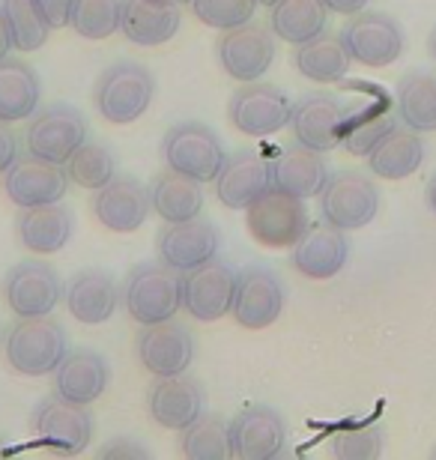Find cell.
I'll list each match as a JSON object with an SVG mask.
<instances>
[{
  "instance_id": "1",
  "label": "cell",
  "mask_w": 436,
  "mask_h": 460,
  "mask_svg": "<svg viewBox=\"0 0 436 460\" xmlns=\"http://www.w3.org/2000/svg\"><path fill=\"white\" fill-rule=\"evenodd\" d=\"M6 362L22 376H49L58 371L63 356L69 353V338L51 314L18 317V323L4 338Z\"/></svg>"
},
{
  "instance_id": "2",
  "label": "cell",
  "mask_w": 436,
  "mask_h": 460,
  "mask_svg": "<svg viewBox=\"0 0 436 460\" xmlns=\"http://www.w3.org/2000/svg\"><path fill=\"white\" fill-rule=\"evenodd\" d=\"M120 299H123L126 314L141 326L174 320L176 311L182 308L180 272L165 266L162 261L135 266V270L126 275Z\"/></svg>"
},
{
  "instance_id": "3",
  "label": "cell",
  "mask_w": 436,
  "mask_h": 460,
  "mask_svg": "<svg viewBox=\"0 0 436 460\" xmlns=\"http://www.w3.org/2000/svg\"><path fill=\"white\" fill-rule=\"evenodd\" d=\"M156 96V78L153 72L141 63L123 60L108 66L96 81L93 90V102L96 111L114 126L135 123L138 117L147 114Z\"/></svg>"
},
{
  "instance_id": "4",
  "label": "cell",
  "mask_w": 436,
  "mask_h": 460,
  "mask_svg": "<svg viewBox=\"0 0 436 460\" xmlns=\"http://www.w3.org/2000/svg\"><path fill=\"white\" fill-rule=\"evenodd\" d=\"M33 437L51 455H81L93 439V416L85 403L60 398L58 392L36 403L31 416Z\"/></svg>"
},
{
  "instance_id": "5",
  "label": "cell",
  "mask_w": 436,
  "mask_h": 460,
  "mask_svg": "<svg viewBox=\"0 0 436 460\" xmlns=\"http://www.w3.org/2000/svg\"><path fill=\"white\" fill-rule=\"evenodd\" d=\"M379 213V191L374 180L359 171H338L320 189L323 222L338 230H361Z\"/></svg>"
},
{
  "instance_id": "6",
  "label": "cell",
  "mask_w": 436,
  "mask_h": 460,
  "mask_svg": "<svg viewBox=\"0 0 436 460\" xmlns=\"http://www.w3.org/2000/svg\"><path fill=\"white\" fill-rule=\"evenodd\" d=\"M162 159L171 171H180L198 182H212L225 164V150L207 123H180L165 132Z\"/></svg>"
},
{
  "instance_id": "7",
  "label": "cell",
  "mask_w": 436,
  "mask_h": 460,
  "mask_svg": "<svg viewBox=\"0 0 436 460\" xmlns=\"http://www.w3.org/2000/svg\"><path fill=\"white\" fill-rule=\"evenodd\" d=\"M341 42L350 54V60L361 63L368 69H383L404 54V31L392 15L386 13H356L341 27Z\"/></svg>"
},
{
  "instance_id": "8",
  "label": "cell",
  "mask_w": 436,
  "mask_h": 460,
  "mask_svg": "<svg viewBox=\"0 0 436 460\" xmlns=\"http://www.w3.org/2000/svg\"><path fill=\"white\" fill-rule=\"evenodd\" d=\"M87 141V123L72 105H51L31 117L24 132L27 153L45 162L67 164L72 153Z\"/></svg>"
},
{
  "instance_id": "9",
  "label": "cell",
  "mask_w": 436,
  "mask_h": 460,
  "mask_svg": "<svg viewBox=\"0 0 436 460\" xmlns=\"http://www.w3.org/2000/svg\"><path fill=\"white\" fill-rule=\"evenodd\" d=\"M248 234L263 248H290L308 227V209L302 198L284 195V191H266L245 209Z\"/></svg>"
},
{
  "instance_id": "10",
  "label": "cell",
  "mask_w": 436,
  "mask_h": 460,
  "mask_svg": "<svg viewBox=\"0 0 436 460\" xmlns=\"http://www.w3.org/2000/svg\"><path fill=\"white\" fill-rule=\"evenodd\" d=\"M284 311V284L272 270L263 266H248L236 272L234 302H230V314L248 332H261L269 329L281 317Z\"/></svg>"
},
{
  "instance_id": "11",
  "label": "cell",
  "mask_w": 436,
  "mask_h": 460,
  "mask_svg": "<svg viewBox=\"0 0 436 460\" xmlns=\"http://www.w3.org/2000/svg\"><path fill=\"white\" fill-rule=\"evenodd\" d=\"M180 288H182V308L194 320H200V323H212V320L230 314L236 272L230 263L212 257V261L194 266V270L180 272Z\"/></svg>"
},
{
  "instance_id": "12",
  "label": "cell",
  "mask_w": 436,
  "mask_h": 460,
  "mask_svg": "<svg viewBox=\"0 0 436 460\" xmlns=\"http://www.w3.org/2000/svg\"><path fill=\"white\" fill-rule=\"evenodd\" d=\"M275 40L272 27L245 22L225 31V36L218 40V63L234 81H257L263 78L269 66L275 63Z\"/></svg>"
},
{
  "instance_id": "13",
  "label": "cell",
  "mask_w": 436,
  "mask_h": 460,
  "mask_svg": "<svg viewBox=\"0 0 436 460\" xmlns=\"http://www.w3.org/2000/svg\"><path fill=\"white\" fill-rule=\"evenodd\" d=\"M63 281L42 261L13 266L4 279V302L15 317H45L60 305Z\"/></svg>"
},
{
  "instance_id": "14",
  "label": "cell",
  "mask_w": 436,
  "mask_h": 460,
  "mask_svg": "<svg viewBox=\"0 0 436 460\" xmlns=\"http://www.w3.org/2000/svg\"><path fill=\"white\" fill-rule=\"evenodd\" d=\"M69 189V177L63 164L45 162L40 155H18V159L4 171V195L13 200L18 209L60 204Z\"/></svg>"
},
{
  "instance_id": "15",
  "label": "cell",
  "mask_w": 436,
  "mask_h": 460,
  "mask_svg": "<svg viewBox=\"0 0 436 460\" xmlns=\"http://www.w3.org/2000/svg\"><path fill=\"white\" fill-rule=\"evenodd\" d=\"M227 119L234 123L236 132L248 137H266L281 132L290 119V99L272 84L248 81L239 87L227 102Z\"/></svg>"
},
{
  "instance_id": "16",
  "label": "cell",
  "mask_w": 436,
  "mask_h": 460,
  "mask_svg": "<svg viewBox=\"0 0 436 460\" xmlns=\"http://www.w3.org/2000/svg\"><path fill=\"white\" fill-rule=\"evenodd\" d=\"M230 457L245 460H269L287 448V421L281 412L263 403H252L227 425Z\"/></svg>"
},
{
  "instance_id": "17",
  "label": "cell",
  "mask_w": 436,
  "mask_h": 460,
  "mask_svg": "<svg viewBox=\"0 0 436 460\" xmlns=\"http://www.w3.org/2000/svg\"><path fill=\"white\" fill-rule=\"evenodd\" d=\"M266 191H272V168H269V159L254 150L225 155L218 177L212 180V195L227 209H248Z\"/></svg>"
},
{
  "instance_id": "18",
  "label": "cell",
  "mask_w": 436,
  "mask_h": 460,
  "mask_svg": "<svg viewBox=\"0 0 436 460\" xmlns=\"http://www.w3.org/2000/svg\"><path fill=\"white\" fill-rule=\"evenodd\" d=\"M221 234L209 218H189V222H165L156 236V252L165 266L176 272L194 270V266L212 261L218 254Z\"/></svg>"
},
{
  "instance_id": "19",
  "label": "cell",
  "mask_w": 436,
  "mask_h": 460,
  "mask_svg": "<svg viewBox=\"0 0 436 460\" xmlns=\"http://www.w3.org/2000/svg\"><path fill=\"white\" fill-rule=\"evenodd\" d=\"M90 207L96 222L114 234H135L153 213L150 189L135 177H114L105 182L102 189H96Z\"/></svg>"
},
{
  "instance_id": "20",
  "label": "cell",
  "mask_w": 436,
  "mask_h": 460,
  "mask_svg": "<svg viewBox=\"0 0 436 460\" xmlns=\"http://www.w3.org/2000/svg\"><path fill=\"white\" fill-rule=\"evenodd\" d=\"M135 347H138V362L153 376L185 374L194 362V338L176 320L144 326Z\"/></svg>"
},
{
  "instance_id": "21",
  "label": "cell",
  "mask_w": 436,
  "mask_h": 460,
  "mask_svg": "<svg viewBox=\"0 0 436 460\" xmlns=\"http://www.w3.org/2000/svg\"><path fill=\"white\" fill-rule=\"evenodd\" d=\"M350 261L347 230L332 225H308L293 243V270L311 281H326L344 270Z\"/></svg>"
},
{
  "instance_id": "22",
  "label": "cell",
  "mask_w": 436,
  "mask_h": 460,
  "mask_svg": "<svg viewBox=\"0 0 436 460\" xmlns=\"http://www.w3.org/2000/svg\"><path fill=\"white\" fill-rule=\"evenodd\" d=\"M203 407H207L203 385L182 374L156 376L150 394H147V410H150L153 421L168 430L189 428L194 419L203 416Z\"/></svg>"
},
{
  "instance_id": "23",
  "label": "cell",
  "mask_w": 436,
  "mask_h": 460,
  "mask_svg": "<svg viewBox=\"0 0 436 460\" xmlns=\"http://www.w3.org/2000/svg\"><path fill=\"white\" fill-rule=\"evenodd\" d=\"M344 119V108L332 93H305L290 105V126L293 137L317 153H329L338 146V128Z\"/></svg>"
},
{
  "instance_id": "24",
  "label": "cell",
  "mask_w": 436,
  "mask_h": 460,
  "mask_svg": "<svg viewBox=\"0 0 436 460\" xmlns=\"http://www.w3.org/2000/svg\"><path fill=\"white\" fill-rule=\"evenodd\" d=\"M269 168H272V189L284 191V195L293 198H314L320 195V189L326 186L329 180V168L323 153L311 150L305 144H284L281 150L275 153V159H269Z\"/></svg>"
},
{
  "instance_id": "25",
  "label": "cell",
  "mask_w": 436,
  "mask_h": 460,
  "mask_svg": "<svg viewBox=\"0 0 436 460\" xmlns=\"http://www.w3.org/2000/svg\"><path fill=\"white\" fill-rule=\"evenodd\" d=\"M180 0H123L120 33L129 42L153 49V45L171 42L180 31Z\"/></svg>"
},
{
  "instance_id": "26",
  "label": "cell",
  "mask_w": 436,
  "mask_h": 460,
  "mask_svg": "<svg viewBox=\"0 0 436 460\" xmlns=\"http://www.w3.org/2000/svg\"><path fill=\"white\" fill-rule=\"evenodd\" d=\"M63 299H67L69 314L76 317L78 323L99 326V323H108V320L117 314L120 288L108 272L85 270L69 279V284L63 288Z\"/></svg>"
},
{
  "instance_id": "27",
  "label": "cell",
  "mask_w": 436,
  "mask_h": 460,
  "mask_svg": "<svg viewBox=\"0 0 436 460\" xmlns=\"http://www.w3.org/2000/svg\"><path fill=\"white\" fill-rule=\"evenodd\" d=\"M108 383V362L99 353H93V349H69L58 365V371H54V392L67 401L85 403V407H90L93 401H99L105 394Z\"/></svg>"
},
{
  "instance_id": "28",
  "label": "cell",
  "mask_w": 436,
  "mask_h": 460,
  "mask_svg": "<svg viewBox=\"0 0 436 460\" xmlns=\"http://www.w3.org/2000/svg\"><path fill=\"white\" fill-rule=\"evenodd\" d=\"M424 144L410 126L395 123L368 153V168L379 180H406L422 168Z\"/></svg>"
},
{
  "instance_id": "29",
  "label": "cell",
  "mask_w": 436,
  "mask_h": 460,
  "mask_svg": "<svg viewBox=\"0 0 436 460\" xmlns=\"http://www.w3.org/2000/svg\"><path fill=\"white\" fill-rule=\"evenodd\" d=\"M15 236L33 254H58L72 239V216L60 204L27 207L15 216Z\"/></svg>"
},
{
  "instance_id": "30",
  "label": "cell",
  "mask_w": 436,
  "mask_h": 460,
  "mask_svg": "<svg viewBox=\"0 0 436 460\" xmlns=\"http://www.w3.org/2000/svg\"><path fill=\"white\" fill-rule=\"evenodd\" d=\"M42 84L40 75L24 60L4 58L0 60V119L4 123H22L31 119L40 108Z\"/></svg>"
},
{
  "instance_id": "31",
  "label": "cell",
  "mask_w": 436,
  "mask_h": 460,
  "mask_svg": "<svg viewBox=\"0 0 436 460\" xmlns=\"http://www.w3.org/2000/svg\"><path fill=\"white\" fill-rule=\"evenodd\" d=\"M153 213L162 222H189L203 209V182L185 177L180 171H162L150 186Z\"/></svg>"
},
{
  "instance_id": "32",
  "label": "cell",
  "mask_w": 436,
  "mask_h": 460,
  "mask_svg": "<svg viewBox=\"0 0 436 460\" xmlns=\"http://www.w3.org/2000/svg\"><path fill=\"white\" fill-rule=\"evenodd\" d=\"M329 9L323 0H275L269 27L278 40L302 45L326 31Z\"/></svg>"
},
{
  "instance_id": "33",
  "label": "cell",
  "mask_w": 436,
  "mask_h": 460,
  "mask_svg": "<svg viewBox=\"0 0 436 460\" xmlns=\"http://www.w3.org/2000/svg\"><path fill=\"white\" fill-rule=\"evenodd\" d=\"M293 63L299 69V75L308 81H320V84H332L341 81L350 69V54L341 42V36L323 31L314 40L302 42L293 54Z\"/></svg>"
},
{
  "instance_id": "34",
  "label": "cell",
  "mask_w": 436,
  "mask_h": 460,
  "mask_svg": "<svg viewBox=\"0 0 436 460\" xmlns=\"http://www.w3.org/2000/svg\"><path fill=\"white\" fill-rule=\"evenodd\" d=\"M397 117L413 132H436V75L406 72L397 81Z\"/></svg>"
},
{
  "instance_id": "35",
  "label": "cell",
  "mask_w": 436,
  "mask_h": 460,
  "mask_svg": "<svg viewBox=\"0 0 436 460\" xmlns=\"http://www.w3.org/2000/svg\"><path fill=\"white\" fill-rule=\"evenodd\" d=\"M67 171L69 182H76L81 189H102L105 182H111L117 177V164H114V155L105 144L99 141H85L72 153V159L63 164Z\"/></svg>"
},
{
  "instance_id": "36",
  "label": "cell",
  "mask_w": 436,
  "mask_h": 460,
  "mask_svg": "<svg viewBox=\"0 0 436 460\" xmlns=\"http://www.w3.org/2000/svg\"><path fill=\"white\" fill-rule=\"evenodd\" d=\"M180 452L182 457H200V460L230 457L227 425L218 416H212V412H203L189 428L180 430Z\"/></svg>"
},
{
  "instance_id": "37",
  "label": "cell",
  "mask_w": 436,
  "mask_h": 460,
  "mask_svg": "<svg viewBox=\"0 0 436 460\" xmlns=\"http://www.w3.org/2000/svg\"><path fill=\"white\" fill-rule=\"evenodd\" d=\"M123 0H72L69 27L85 40H108L120 31Z\"/></svg>"
},
{
  "instance_id": "38",
  "label": "cell",
  "mask_w": 436,
  "mask_h": 460,
  "mask_svg": "<svg viewBox=\"0 0 436 460\" xmlns=\"http://www.w3.org/2000/svg\"><path fill=\"white\" fill-rule=\"evenodd\" d=\"M4 18L13 33V45L18 51H40L45 40H49L51 27L42 22L40 9L33 0H0Z\"/></svg>"
},
{
  "instance_id": "39",
  "label": "cell",
  "mask_w": 436,
  "mask_h": 460,
  "mask_svg": "<svg viewBox=\"0 0 436 460\" xmlns=\"http://www.w3.org/2000/svg\"><path fill=\"white\" fill-rule=\"evenodd\" d=\"M198 22L216 31H234V27L252 22L257 0H189Z\"/></svg>"
},
{
  "instance_id": "40",
  "label": "cell",
  "mask_w": 436,
  "mask_h": 460,
  "mask_svg": "<svg viewBox=\"0 0 436 460\" xmlns=\"http://www.w3.org/2000/svg\"><path fill=\"white\" fill-rule=\"evenodd\" d=\"M383 448H386V434L379 425L350 428V430H341V434L332 437V452H335V457H344V460L379 457Z\"/></svg>"
},
{
  "instance_id": "41",
  "label": "cell",
  "mask_w": 436,
  "mask_h": 460,
  "mask_svg": "<svg viewBox=\"0 0 436 460\" xmlns=\"http://www.w3.org/2000/svg\"><path fill=\"white\" fill-rule=\"evenodd\" d=\"M397 123V119L392 117V114H377L374 119H370V123H365L361 128H356V132H352L350 137H347V153L350 155H368L370 150H374V144L379 141V137H383L388 128H392Z\"/></svg>"
},
{
  "instance_id": "42",
  "label": "cell",
  "mask_w": 436,
  "mask_h": 460,
  "mask_svg": "<svg viewBox=\"0 0 436 460\" xmlns=\"http://www.w3.org/2000/svg\"><path fill=\"white\" fill-rule=\"evenodd\" d=\"M36 9H40L42 22L51 27V31H60V27H69V13H72V0H33Z\"/></svg>"
},
{
  "instance_id": "43",
  "label": "cell",
  "mask_w": 436,
  "mask_h": 460,
  "mask_svg": "<svg viewBox=\"0 0 436 460\" xmlns=\"http://www.w3.org/2000/svg\"><path fill=\"white\" fill-rule=\"evenodd\" d=\"M18 150H22V146H18V135L9 128V123L0 119V173L18 159Z\"/></svg>"
},
{
  "instance_id": "44",
  "label": "cell",
  "mask_w": 436,
  "mask_h": 460,
  "mask_svg": "<svg viewBox=\"0 0 436 460\" xmlns=\"http://www.w3.org/2000/svg\"><path fill=\"white\" fill-rule=\"evenodd\" d=\"M99 455L102 457H150V452H147L144 446L132 443V439H114V443L102 446Z\"/></svg>"
},
{
  "instance_id": "45",
  "label": "cell",
  "mask_w": 436,
  "mask_h": 460,
  "mask_svg": "<svg viewBox=\"0 0 436 460\" xmlns=\"http://www.w3.org/2000/svg\"><path fill=\"white\" fill-rule=\"evenodd\" d=\"M326 4V9L329 13H338V15H356V13H361L370 0H323Z\"/></svg>"
},
{
  "instance_id": "46",
  "label": "cell",
  "mask_w": 436,
  "mask_h": 460,
  "mask_svg": "<svg viewBox=\"0 0 436 460\" xmlns=\"http://www.w3.org/2000/svg\"><path fill=\"white\" fill-rule=\"evenodd\" d=\"M15 45H13V33H9V24H6V18H4V9H0V60L9 58V51H13Z\"/></svg>"
},
{
  "instance_id": "47",
  "label": "cell",
  "mask_w": 436,
  "mask_h": 460,
  "mask_svg": "<svg viewBox=\"0 0 436 460\" xmlns=\"http://www.w3.org/2000/svg\"><path fill=\"white\" fill-rule=\"evenodd\" d=\"M424 200H428V209L436 216V173L428 180V195H424Z\"/></svg>"
},
{
  "instance_id": "48",
  "label": "cell",
  "mask_w": 436,
  "mask_h": 460,
  "mask_svg": "<svg viewBox=\"0 0 436 460\" xmlns=\"http://www.w3.org/2000/svg\"><path fill=\"white\" fill-rule=\"evenodd\" d=\"M428 51H431V58L436 60V27H433L431 36H428Z\"/></svg>"
},
{
  "instance_id": "49",
  "label": "cell",
  "mask_w": 436,
  "mask_h": 460,
  "mask_svg": "<svg viewBox=\"0 0 436 460\" xmlns=\"http://www.w3.org/2000/svg\"><path fill=\"white\" fill-rule=\"evenodd\" d=\"M257 4H266V6H272V4H275V0H257Z\"/></svg>"
},
{
  "instance_id": "50",
  "label": "cell",
  "mask_w": 436,
  "mask_h": 460,
  "mask_svg": "<svg viewBox=\"0 0 436 460\" xmlns=\"http://www.w3.org/2000/svg\"><path fill=\"white\" fill-rule=\"evenodd\" d=\"M180 4H189V0H180Z\"/></svg>"
},
{
  "instance_id": "51",
  "label": "cell",
  "mask_w": 436,
  "mask_h": 460,
  "mask_svg": "<svg viewBox=\"0 0 436 460\" xmlns=\"http://www.w3.org/2000/svg\"><path fill=\"white\" fill-rule=\"evenodd\" d=\"M433 455H436V448H433Z\"/></svg>"
}]
</instances>
